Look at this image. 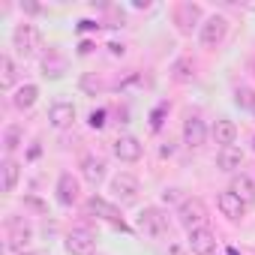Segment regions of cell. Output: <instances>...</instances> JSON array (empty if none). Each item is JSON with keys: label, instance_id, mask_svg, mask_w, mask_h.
<instances>
[{"label": "cell", "instance_id": "6da1fadb", "mask_svg": "<svg viewBox=\"0 0 255 255\" xmlns=\"http://www.w3.org/2000/svg\"><path fill=\"white\" fill-rule=\"evenodd\" d=\"M12 45H15V51H18L24 60L36 57V51L42 48V33H39V27H33V24H18L15 33H12Z\"/></svg>", "mask_w": 255, "mask_h": 255}, {"label": "cell", "instance_id": "7a4b0ae2", "mask_svg": "<svg viewBox=\"0 0 255 255\" xmlns=\"http://www.w3.org/2000/svg\"><path fill=\"white\" fill-rule=\"evenodd\" d=\"M84 210L90 213V216H96V219H102V222H108V225H114V228H120V231H129V225L123 222V216H120V210L111 204V201H105V198H99V195H90L87 201H84Z\"/></svg>", "mask_w": 255, "mask_h": 255}, {"label": "cell", "instance_id": "3957f363", "mask_svg": "<svg viewBox=\"0 0 255 255\" xmlns=\"http://www.w3.org/2000/svg\"><path fill=\"white\" fill-rule=\"evenodd\" d=\"M177 222H180L186 231L204 228V222H207V207H204V201H201V198H186V201H180V207H177Z\"/></svg>", "mask_w": 255, "mask_h": 255}, {"label": "cell", "instance_id": "277c9868", "mask_svg": "<svg viewBox=\"0 0 255 255\" xmlns=\"http://www.w3.org/2000/svg\"><path fill=\"white\" fill-rule=\"evenodd\" d=\"M138 231H144L153 240H162V237H168V216L159 207H144L138 213Z\"/></svg>", "mask_w": 255, "mask_h": 255}, {"label": "cell", "instance_id": "5b68a950", "mask_svg": "<svg viewBox=\"0 0 255 255\" xmlns=\"http://www.w3.org/2000/svg\"><path fill=\"white\" fill-rule=\"evenodd\" d=\"M225 36H228V18H222V15H210L204 24H198V39H201L204 48L222 45Z\"/></svg>", "mask_w": 255, "mask_h": 255}, {"label": "cell", "instance_id": "8992f818", "mask_svg": "<svg viewBox=\"0 0 255 255\" xmlns=\"http://www.w3.org/2000/svg\"><path fill=\"white\" fill-rule=\"evenodd\" d=\"M111 192H114V198L120 201V204H135L138 201V192H141V183L132 177V174H117L114 180H111Z\"/></svg>", "mask_w": 255, "mask_h": 255}, {"label": "cell", "instance_id": "52a82bcc", "mask_svg": "<svg viewBox=\"0 0 255 255\" xmlns=\"http://www.w3.org/2000/svg\"><path fill=\"white\" fill-rule=\"evenodd\" d=\"M186 246L192 255H216V234L210 228H195V231H189Z\"/></svg>", "mask_w": 255, "mask_h": 255}, {"label": "cell", "instance_id": "ba28073f", "mask_svg": "<svg viewBox=\"0 0 255 255\" xmlns=\"http://www.w3.org/2000/svg\"><path fill=\"white\" fill-rule=\"evenodd\" d=\"M111 150H114V156H117L120 162H138L141 153H144V147H141V141H138L135 135H120Z\"/></svg>", "mask_w": 255, "mask_h": 255}, {"label": "cell", "instance_id": "9c48e42d", "mask_svg": "<svg viewBox=\"0 0 255 255\" xmlns=\"http://www.w3.org/2000/svg\"><path fill=\"white\" fill-rule=\"evenodd\" d=\"M204 141H207L204 120L201 117H186V123H183V144L189 150H198V147H204Z\"/></svg>", "mask_w": 255, "mask_h": 255}, {"label": "cell", "instance_id": "30bf717a", "mask_svg": "<svg viewBox=\"0 0 255 255\" xmlns=\"http://www.w3.org/2000/svg\"><path fill=\"white\" fill-rule=\"evenodd\" d=\"M66 249H69L72 255H93V252H96V240H93L90 231L72 228V231L66 234Z\"/></svg>", "mask_w": 255, "mask_h": 255}, {"label": "cell", "instance_id": "8fae6325", "mask_svg": "<svg viewBox=\"0 0 255 255\" xmlns=\"http://www.w3.org/2000/svg\"><path fill=\"white\" fill-rule=\"evenodd\" d=\"M216 207H219V210H222V216H225V219H231V222H234V219H240V216L246 213V204H243L231 189H228V192H219Z\"/></svg>", "mask_w": 255, "mask_h": 255}, {"label": "cell", "instance_id": "7c38bea8", "mask_svg": "<svg viewBox=\"0 0 255 255\" xmlns=\"http://www.w3.org/2000/svg\"><path fill=\"white\" fill-rule=\"evenodd\" d=\"M48 120H51L54 129H66V126H72V120H75V105L72 102H54L48 108Z\"/></svg>", "mask_w": 255, "mask_h": 255}, {"label": "cell", "instance_id": "4fadbf2b", "mask_svg": "<svg viewBox=\"0 0 255 255\" xmlns=\"http://www.w3.org/2000/svg\"><path fill=\"white\" fill-rule=\"evenodd\" d=\"M213 138H216L219 147H234V141H237V123L228 120V117H219L213 123Z\"/></svg>", "mask_w": 255, "mask_h": 255}, {"label": "cell", "instance_id": "5bb4252c", "mask_svg": "<svg viewBox=\"0 0 255 255\" xmlns=\"http://www.w3.org/2000/svg\"><path fill=\"white\" fill-rule=\"evenodd\" d=\"M66 66H69V60H66L57 48H48V54L42 57V75H45V78H60V75L66 72Z\"/></svg>", "mask_w": 255, "mask_h": 255}, {"label": "cell", "instance_id": "9a60e30c", "mask_svg": "<svg viewBox=\"0 0 255 255\" xmlns=\"http://www.w3.org/2000/svg\"><path fill=\"white\" fill-rule=\"evenodd\" d=\"M81 177L90 183V186H99L105 180V162L99 156H84L81 159Z\"/></svg>", "mask_w": 255, "mask_h": 255}, {"label": "cell", "instance_id": "2e32d148", "mask_svg": "<svg viewBox=\"0 0 255 255\" xmlns=\"http://www.w3.org/2000/svg\"><path fill=\"white\" fill-rule=\"evenodd\" d=\"M75 198H78V183H75V177H72L69 171H63V174L57 177V201H60L63 207H72Z\"/></svg>", "mask_w": 255, "mask_h": 255}, {"label": "cell", "instance_id": "e0dca14e", "mask_svg": "<svg viewBox=\"0 0 255 255\" xmlns=\"http://www.w3.org/2000/svg\"><path fill=\"white\" fill-rule=\"evenodd\" d=\"M228 189H231V192H234V195L246 204V207H252V204H255V183H252L246 174H234Z\"/></svg>", "mask_w": 255, "mask_h": 255}, {"label": "cell", "instance_id": "ac0fdd59", "mask_svg": "<svg viewBox=\"0 0 255 255\" xmlns=\"http://www.w3.org/2000/svg\"><path fill=\"white\" fill-rule=\"evenodd\" d=\"M216 165H219V171L234 174V171L243 165V153H240L237 147H219V153H216Z\"/></svg>", "mask_w": 255, "mask_h": 255}, {"label": "cell", "instance_id": "d6986e66", "mask_svg": "<svg viewBox=\"0 0 255 255\" xmlns=\"http://www.w3.org/2000/svg\"><path fill=\"white\" fill-rule=\"evenodd\" d=\"M36 99H39V87H36V84H21V87L15 90V96H12V105H15L18 111H30V108L36 105Z\"/></svg>", "mask_w": 255, "mask_h": 255}, {"label": "cell", "instance_id": "ffe728a7", "mask_svg": "<svg viewBox=\"0 0 255 255\" xmlns=\"http://www.w3.org/2000/svg\"><path fill=\"white\" fill-rule=\"evenodd\" d=\"M0 171H3V192L12 195L15 186H18V177H21V165L15 159H3V165H0Z\"/></svg>", "mask_w": 255, "mask_h": 255}, {"label": "cell", "instance_id": "44dd1931", "mask_svg": "<svg viewBox=\"0 0 255 255\" xmlns=\"http://www.w3.org/2000/svg\"><path fill=\"white\" fill-rule=\"evenodd\" d=\"M30 237H33V231H30V225H24V222H12V234H9V249H27L30 246Z\"/></svg>", "mask_w": 255, "mask_h": 255}, {"label": "cell", "instance_id": "7402d4cb", "mask_svg": "<svg viewBox=\"0 0 255 255\" xmlns=\"http://www.w3.org/2000/svg\"><path fill=\"white\" fill-rule=\"evenodd\" d=\"M201 18V9L195 6V3H183L180 9H177V24H180V30L183 33H189L192 30V24Z\"/></svg>", "mask_w": 255, "mask_h": 255}, {"label": "cell", "instance_id": "603a6c76", "mask_svg": "<svg viewBox=\"0 0 255 255\" xmlns=\"http://www.w3.org/2000/svg\"><path fill=\"white\" fill-rule=\"evenodd\" d=\"M15 78H18L15 63H12L9 54H3V57H0V87H3V90H12V87H15Z\"/></svg>", "mask_w": 255, "mask_h": 255}, {"label": "cell", "instance_id": "cb8c5ba5", "mask_svg": "<svg viewBox=\"0 0 255 255\" xmlns=\"http://www.w3.org/2000/svg\"><path fill=\"white\" fill-rule=\"evenodd\" d=\"M3 147H6V153H12V150H18L21 147V126H6V132H3Z\"/></svg>", "mask_w": 255, "mask_h": 255}, {"label": "cell", "instance_id": "d4e9b609", "mask_svg": "<svg viewBox=\"0 0 255 255\" xmlns=\"http://www.w3.org/2000/svg\"><path fill=\"white\" fill-rule=\"evenodd\" d=\"M234 102H237V108L255 111V90H252V87H237V90H234Z\"/></svg>", "mask_w": 255, "mask_h": 255}, {"label": "cell", "instance_id": "484cf974", "mask_svg": "<svg viewBox=\"0 0 255 255\" xmlns=\"http://www.w3.org/2000/svg\"><path fill=\"white\" fill-rule=\"evenodd\" d=\"M186 69H189V63H186V60H177V63H174V78H180V81L192 78V72H186Z\"/></svg>", "mask_w": 255, "mask_h": 255}, {"label": "cell", "instance_id": "4316f807", "mask_svg": "<svg viewBox=\"0 0 255 255\" xmlns=\"http://www.w3.org/2000/svg\"><path fill=\"white\" fill-rule=\"evenodd\" d=\"M90 126H93V129H102V126H105V111L102 108L90 111Z\"/></svg>", "mask_w": 255, "mask_h": 255}, {"label": "cell", "instance_id": "83f0119b", "mask_svg": "<svg viewBox=\"0 0 255 255\" xmlns=\"http://www.w3.org/2000/svg\"><path fill=\"white\" fill-rule=\"evenodd\" d=\"M81 87H84V90H99V81H93L90 75H84V78H81Z\"/></svg>", "mask_w": 255, "mask_h": 255}, {"label": "cell", "instance_id": "f1b7e54d", "mask_svg": "<svg viewBox=\"0 0 255 255\" xmlns=\"http://www.w3.org/2000/svg\"><path fill=\"white\" fill-rule=\"evenodd\" d=\"M168 255H186V249H183V246H177V243H174V246H171V249H168Z\"/></svg>", "mask_w": 255, "mask_h": 255}, {"label": "cell", "instance_id": "f546056e", "mask_svg": "<svg viewBox=\"0 0 255 255\" xmlns=\"http://www.w3.org/2000/svg\"><path fill=\"white\" fill-rule=\"evenodd\" d=\"M78 51H81V54H90V51H93V45H90V42H81V45H78Z\"/></svg>", "mask_w": 255, "mask_h": 255}, {"label": "cell", "instance_id": "4dcf8cb0", "mask_svg": "<svg viewBox=\"0 0 255 255\" xmlns=\"http://www.w3.org/2000/svg\"><path fill=\"white\" fill-rule=\"evenodd\" d=\"M252 144H255V141H252Z\"/></svg>", "mask_w": 255, "mask_h": 255}]
</instances>
